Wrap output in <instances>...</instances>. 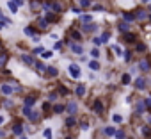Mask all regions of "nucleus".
<instances>
[{
  "label": "nucleus",
  "mask_w": 151,
  "mask_h": 139,
  "mask_svg": "<svg viewBox=\"0 0 151 139\" xmlns=\"http://www.w3.org/2000/svg\"><path fill=\"white\" fill-rule=\"evenodd\" d=\"M69 75H71L73 79H80V68H78L77 64H71V66H69Z\"/></svg>",
  "instance_id": "f257e3e1"
},
{
  "label": "nucleus",
  "mask_w": 151,
  "mask_h": 139,
  "mask_svg": "<svg viewBox=\"0 0 151 139\" xmlns=\"http://www.w3.org/2000/svg\"><path fill=\"white\" fill-rule=\"evenodd\" d=\"M94 111H96V112H103V105H101V102H100V100H96V102H94Z\"/></svg>",
  "instance_id": "f03ea898"
},
{
  "label": "nucleus",
  "mask_w": 151,
  "mask_h": 139,
  "mask_svg": "<svg viewBox=\"0 0 151 139\" xmlns=\"http://www.w3.org/2000/svg\"><path fill=\"white\" fill-rule=\"evenodd\" d=\"M7 6H9V9H11L13 13L18 11V4H16V2H7Z\"/></svg>",
  "instance_id": "7ed1b4c3"
},
{
  "label": "nucleus",
  "mask_w": 151,
  "mask_h": 139,
  "mask_svg": "<svg viewBox=\"0 0 151 139\" xmlns=\"http://www.w3.org/2000/svg\"><path fill=\"white\" fill-rule=\"evenodd\" d=\"M2 93L4 95H11L13 93V88L11 86H2Z\"/></svg>",
  "instance_id": "20e7f679"
},
{
  "label": "nucleus",
  "mask_w": 151,
  "mask_h": 139,
  "mask_svg": "<svg viewBox=\"0 0 151 139\" xmlns=\"http://www.w3.org/2000/svg\"><path fill=\"white\" fill-rule=\"evenodd\" d=\"M135 86H137L139 89H144V88H146V84H144V80H142V79H137V82H135Z\"/></svg>",
  "instance_id": "39448f33"
},
{
  "label": "nucleus",
  "mask_w": 151,
  "mask_h": 139,
  "mask_svg": "<svg viewBox=\"0 0 151 139\" xmlns=\"http://www.w3.org/2000/svg\"><path fill=\"white\" fill-rule=\"evenodd\" d=\"M77 95H78V96H84V95H86V88H84V86H78V88H77Z\"/></svg>",
  "instance_id": "423d86ee"
},
{
  "label": "nucleus",
  "mask_w": 151,
  "mask_h": 139,
  "mask_svg": "<svg viewBox=\"0 0 151 139\" xmlns=\"http://www.w3.org/2000/svg\"><path fill=\"white\" fill-rule=\"evenodd\" d=\"M140 70L147 72V70H149V62H147V61H142V62H140Z\"/></svg>",
  "instance_id": "0eeeda50"
},
{
  "label": "nucleus",
  "mask_w": 151,
  "mask_h": 139,
  "mask_svg": "<svg viewBox=\"0 0 151 139\" xmlns=\"http://www.w3.org/2000/svg\"><path fill=\"white\" fill-rule=\"evenodd\" d=\"M46 72H48L52 77H55V75H57V68H52V66H50V68H46Z\"/></svg>",
  "instance_id": "6e6552de"
},
{
  "label": "nucleus",
  "mask_w": 151,
  "mask_h": 139,
  "mask_svg": "<svg viewBox=\"0 0 151 139\" xmlns=\"http://www.w3.org/2000/svg\"><path fill=\"white\" fill-rule=\"evenodd\" d=\"M48 7H50L52 11H60V6H59V4H55V2H53V4H48Z\"/></svg>",
  "instance_id": "1a4fd4ad"
},
{
  "label": "nucleus",
  "mask_w": 151,
  "mask_h": 139,
  "mask_svg": "<svg viewBox=\"0 0 151 139\" xmlns=\"http://www.w3.org/2000/svg\"><path fill=\"white\" fill-rule=\"evenodd\" d=\"M124 39H126L128 43H133V41H135V36H133V34H124Z\"/></svg>",
  "instance_id": "9d476101"
},
{
  "label": "nucleus",
  "mask_w": 151,
  "mask_h": 139,
  "mask_svg": "<svg viewBox=\"0 0 151 139\" xmlns=\"http://www.w3.org/2000/svg\"><path fill=\"white\" fill-rule=\"evenodd\" d=\"M32 104H34V96H27V98H25V105H27V107H30Z\"/></svg>",
  "instance_id": "9b49d317"
},
{
  "label": "nucleus",
  "mask_w": 151,
  "mask_h": 139,
  "mask_svg": "<svg viewBox=\"0 0 151 139\" xmlns=\"http://www.w3.org/2000/svg\"><path fill=\"white\" fill-rule=\"evenodd\" d=\"M112 119H114V123H121V121H123V116H121V114H114Z\"/></svg>",
  "instance_id": "f8f14e48"
},
{
  "label": "nucleus",
  "mask_w": 151,
  "mask_h": 139,
  "mask_svg": "<svg viewBox=\"0 0 151 139\" xmlns=\"http://www.w3.org/2000/svg\"><path fill=\"white\" fill-rule=\"evenodd\" d=\"M105 134H107V135H114V134H116L114 127H107V128H105Z\"/></svg>",
  "instance_id": "ddd939ff"
},
{
  "label": "nucleus",
  "mask_w": 151,
  "mask_h": 139,
  "mask_svg": "<svg viewBox=\"0 0 151 139\" xmlns=\"http://www.w3.org/2000/svg\"><path fill=\"white\" fill-rule=\"evenodd\" d=\"M71 48H73V52H77V54H80V52H82V46H80V45H73Z\"/></svg>",
  "instance_id": "4468645a"
},
{
  "label": "nucleus",
  "mask_w": 151,
  "mask_h": 139,
  "mask_svg": "<svg viewBox=\"0 0 151 139\" xmlns=\"http://www.w3.org/2000/svg\"><path fill=\"white\" fill-rule=\"evenodd\" d=\"M68 111H69V112H77V105H75V104H69V105H68Z\"/></svg>",
  "instance_id": "2eb2a0df"
},
{
  "label": "nucleus",
  "mask_w": 151,
  "mask_h": 139,
  "mask_svg": "<svg viewBox=\"0 0 151 139\" xmlns=\"http://www.w3.org/2000/svg\"><path fill=\"white\" fill-rule=\"evenodd\" d=\"M52 55H53V54H52V52H48V50H45V52H43V59H50Z\"/></svg>",
  "instance_id": "dca6fc26"
},
{
  "label": "nucleus",
  "mask_w": 151,
  "mask_h": 139,
  "mask_svg": "<svg viewBox=\"0 0 151 139\" xmlns=\"http://www.w3.org/2000/svg\"><path fill=\"white\" fill-rule=\"evenodd\" d=\"M23 61H25V62H27V64H32V62H34V61H32V57H30V55H23Z\"/></svg>",
  "instance_id": "f3484780"
},
{
  "label": "nucleus",
  "mask_w": 151,
  "mask_h": 139,
  "mask_svg": "<svg viewBox=\"0 0 151 139\" xmlns=\"http://www.w3.org/2000/svg\"><path fill=\"white\" fill-rule=\"evenodd\" d=\"M89 66H91V70H100V64H98L96 61H93V62H91Z\"/></svg>",
  "instance_id": "a211bd4d"
},
{
  "label": "nucleus",
  "mask_w": 151,
  "mask_h": 139,
  "mask_svg": "<svg viewBox=\"0 0 151 139\" xmlns=\"http://www.w3.org/2000/svg\"><path fill=\"white\" fill-rule=\"evenodd\" d=\"M66 125H68V127H73V125H75V118H68V119H66Z\"/></svg>",
  "instance_id": "6ab92c4d"
},
{
  "label": "nucleus",
  "mask_w": 151,
  "mask_h": 139,
  "mask_svg": "<svg viewBox=\"0 0 151 139\" xmlns=\"http://www.w3.org/2000/svg\"><path fill=\"white\" fill-rule=\"evenodd\" d=\"M43 135H45L46 139H50V137H52V130H50V128H46V130L43 132Z\"/></svg>",
  "instance_id": "aec40b11"
},
{
  "label": "nucleus",
  "mask_w": 151,
  "mask_h": 139,
  "mask_svg": "<svg viewBox=\"0 0 151 139\" xmlns=\"http://www.w3.org/2000/svg\"><path fill=\"white\" fill-rule=\"evenodd\" d=\"M80 6H82V7H87V6H91V0H80Z\"/></svg>",
  "instance_id": "412c9836"
},
{
  "label": "nucleus",
  "mask_w": 151,
  "mask_h": 139,
  "mask_svg": "<svg viewBox=\"0 0 151 139\" xmlns=\"http://www.w3.org/2000/svg\"><path fill=\"white\" fill-rule=\"evenodd\" d=\"M121 80H123V84H128V82H130V75H126V73H124Z\"/></svg>",
  "instance_id": "4be33fe9"
},
{
  "label": "nucleus",
  "mask_w": 151,
  "mask_h": 139,
  "mask_svg": "<svg viewBox=\"0 0 151 139\" xmlns=\"http://www.w3.org/2000/svg\"><path fill=\"white\" fill-rule=\"evenodd\" d=\"M53 111H55V112H62V111H64V105H55Z\"/></svg>",
  "instance_id": "5701e85b"
},
{
  "label": "nucleus",
  "mask_w": 151,
  "mask_h": 139,
  "mask_svg": "<svg viewBox=\"0 0 151 139\" xmlns=\"http://www.w3.org/2000/svg\"><path fill=\"white\" fill-rule=\"evenodd\" d=\"M137 18H139V20H144V18H146V13H144V11H139Z\"/></svg>",
  "instance_id": "b1692460"
},
{
  "label": "nucleus",
  "mask_w": 151,
  "mask_h": 139,
  "mask_svg": "<svg viewBox=\"0 0 151 139\" xmlns=\"http://www.w3.org/2000/svg\"><path fill=\"white\" fill-rule=\"evenodd\" d=\"M23 114H25V116H29V118H30V114H32V111H30V109H29V107H25V109H23Z\"/></svg>",
  "instance_id": "393cba45"
},
{
  "label": "nucleus",
  "mask_w": 151,
  "mask_h": 139,
  "mask_svg": "<svg viewBox=\"0 0 151 139\" xmlns=\"http://www.w3.org/2000/svg\"><path fill=\"white\" fill-rule=\"evenodd\" d=\"M14 134H18V135L22 134V125H16V127H14Z\"/></svg>",
  "instance_id": "a878e982"
},
{
  "label": "nucleus",
  "mask_w": 151,
  "mask_h": 139,
  "mask_svg": "<svg viewBox=\"0 0 151 139\" xmlns=\"http://www.w3.org/2000/svg\"><path fill=\"white\" fill-rule=\"evenodd\" d=\"M71 36H73V39H80V38H82V36H80V32H77V30H75Z\"/></svg>",
  "instance_id": "bb28decb"
},
{
  "label": "nucleus",
  "mask_w": 151,
  "mask_h": 139,
  "mask_svg": "<svg viewBox=\"0 0 151 139\" xmlns=\"http://www.w3.org/2000/svg\"><path fill=\"white\" fill-rule=\"evenodd\" d=\"M124 18H126V20H128V22H130V20H133V18H135V16H133V14H132V13H126V14H124Z\"/></svg>",
  "instance_id": "cd10ccee"
},
{
  "label": "nucleus",
  "mask_w": 151,
  "mask_h": 139,
  "mask_svg": "<svg viewBox=\"0 0 151 139\" xmlns=\"http://www.w3.org/2000/svg\"><path fill=\"white\" fill-rule=\"evenodd\" d=\"M39 27L41 29H46V20H39Z\"/></svg>",
  "instance_id": "c85d7f7f"
},
{
  "label": "nucleus",
  "mask_w": 151,
  "mask_h": 139,
  "mask_svg": "<svg viewBox=\"0 0 151 139\" xmlns=\"http://www.w3.org/2000/svg\"><path fill=\"white\" fill-rule=\"evenodd\" d=\"M119 29H121V32H126V30H128V25H126V23H123Z\"/></svg>",
  "instance_id": "c756f323"
},
{
  "label": "nucleus",
  "mask_w": 151,
  "mask_h": 139,
  "mask_svg": "<svg viewBox=\"0 0 151 139\" xmlns=\"http://www.w3.org/2000/svg\"><path fill=\"white\" fill-rule=\"evenodd\" d=\"M25 32H27V34H29V36H34V30H32V29H30V27H27V29H25Z\"/></svg>",
  "instance_id": "7c9ffc66"
},
{
  "label": "nucleus",
  "mask_w": 151,
  "mask_h": 139,
  "mask_svg": "<svg viewBox=\"0 0 151 139\" xmlns=\"http://www.w3.org/2000/svg\"><path fill=\"white\" fill-rule=\"evenodd\" d=\"M137 50H139V52H144V50H146V46L140 43V45H137Z\"/></svg>",
  "instance_id": "2f4dec72"
},
{
  "label": "nucleus",
  "mask_w": 151,
  "mask_h": 139,
  "mask_svg": "<svg viewBox=\"0 0 151 139\" xmlns=\"http://www.w3.org/2000/svg\"><path fill=\"white\" fill-rule=\"evenodd\" d=\"M116 137H117V139H124V134H123V132H116Z\"/></svg>",
  "instance_id": "473e14b6"
},
{
  "label": "nucleus",
  "mask_w": 151,
  "mask_h": 139,
  "mask_svg": "<svg viewBox=\"0 0 151 139\" xmlns=\"http://www.w3.org/2000/svg\"><path fill=\"white\" fill-rule=\"evenodd\" d=\"M82 22H86V23H89V22H91V16H82Z\"/></svg>",
  "instance_id": "72a5a7b5"
},
{
  "label": "nucleus",
  "mask_w": 151,
  "mask_h": 139,
  "mask_svg": "<svg viewBox=\"0 0 151 139\" xmlns=\"http://www.w3.org/2000/svg\"><path fill=\"white\" fill-rule=\"evenodd\" d=\"M109 36H110V34H109V32H105V34L101 36V41H107V39H109Z\"/></svg>",
  "instance_id": "f704fd0d"
},
{
  "label": "nucleus",
  "mask_w": 151,
  "mask_h": 139,
  "mask_svg": "<svg viewBox=\"0 0 151 139\" xmlns=\"http://www.w3.org/2000/svg\"><path fill=\"white\" fill-rule=\"evenodd\" d=\"M103 41H101V38H94V45H101Z\"/></svg>",
  "instance_id": "c9c22d12"
},
{
  "label": "nucleus",
  "mask_w": 151,
  "mask_h": 139,
  "mask_svg": "<svg viewBox=\"0 0 151 139\" xmlns=\"http://www.w3.org/2000/svg\"><path fill=\"white\" fill-rule=\"evenodd\" d=\"M91 55H93V57H98L100 54H98V50H96V48H93V52H91Z\"/></svg>",
  "instance_id": "e433bc0d"
},
{
  "label": "nucleus",
  "mask_w": 151,
  "mask_h": 139,
  "mask_svg": "<svg viewBox=\"0 0 151 139\" xmlns=\"http://www.w3.org/2000/svg\"><path fill=\"white\" fill-rule=\"evenodd\" d=\"M93 29H94V25H91V23H89V25H86V30H93Z\"/></svg>",
  "instance_id": "4c0bfd02"
},
{
  "label": "nucleus",
  "mask_w": 151,
  "mask_h": 139,
  "mask_svg": "<svg viewBox=\"0 0 151 139\" xmlns=\"http://www.w3.org/2000/svg\"><path fill=\"white\" fill-rule=\"evenodd\" d=\"M6 62V55H0V64H4Z\"/></svg>",
  "instance_id": "58836bf2"
},
{
  "label": "nucleus",
  "mask_w": 151,
  "mask_h": 139,
  "mask_svg": "<svg viewBox=\"0 0 151 139\" xmlns=\"http://www.w3.org/2000/svg\"><path fill=\"white\" fill-rule=\"evenodd\" d=\"M4 121H6V118H4V116H0V125H2Z\"/></svg>",
  "instance_id": "ea45409f"
},
{
  "label": "nucleus",
  "mask_w": 151,
  "mask_h": 139,
  "mask_svg": "<svg viewBox=\"0 0 151 139\" xmlns=\"http://www.w3.org/2000/svg\"><path fill=\"white\" fill-rule=\"evenodd\" d=\"M2 27H4V25H2V23H0V29H2Z\"/></svg>",
  "instance_id": "a19ab883"
},
{
  "label": "nucleus",
  "mask_w": 151,
  "mask_h": 139,
  "mask_svg": "<svg viewBox=\"0 0 151 139\" xmlns=\"http://www.w3.org/2000/svg\"><path fill=\"white\" fill-rule=\"evenodd\" d=\"M23 139H27V137H23Z\"/></svg>",
  "instance_id": "79ce46f5"
}]
</instances>
